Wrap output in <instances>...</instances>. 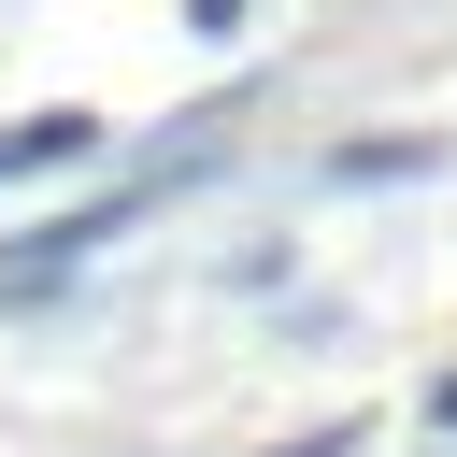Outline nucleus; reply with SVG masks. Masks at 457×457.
I'll list each match as a JSON object with an SVG mask.
<instances>
[{
	"label": "nucleus",
	"mask_w": 457,
	"mask_h": 457,
	"mask_svg": "<svg viewBox=\"0 0 457 457\" xmlns=\"http://www.w3.org/2000/svg\"><path fill=\"white\" fill-rule=\"evenodd\" d=\"M428 414H443V428H457V371H443V386H428Z\"/></svg>",
	"instance_id": "nucleus-3"
},
{
	"label": "nucleus",
	"mask_w": 457,
	"mask_h": 457,
	"mask_svg": "<svg viewBox=\"0 0 457 457\" xmlns=\"http://www.w3.org/2000/svg\"><path fill=\"white\" fill-rule=\"evenodd\" d=\"M186 29H200V43H228V29H243V0H186Z\"/></svg>",
	"instance_id": "nucleus-2"
},
{
	"label": "nucleus",
	"mask_w": 457,
	"mask_h": 457,
	"mask_svg": "<svg viewBox=\"0 0 457 457\" xmlns=\"http://www.w3.org/2000/svg\"><path fill=\"white\" fill-rule=\"evenodd\" d=\"M100 143V114H29V129H0V186L14 171H57V157H86Z\"/></svg>",
	"instance_id": "nucleus-1"
}]
</instances>
